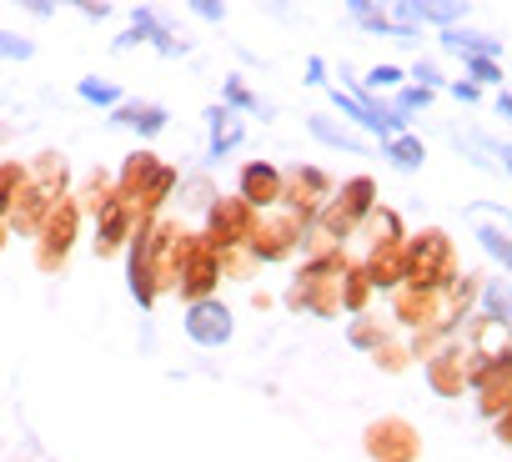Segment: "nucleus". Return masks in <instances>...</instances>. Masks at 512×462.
<instances>
[{
    "mask_svg": "<svg viewBox=\"0 0 512 462\" xmlns=\"http://www.w3.org/2000/svg\"><path fill=\"white\" fill-rule=\"evenodd\" d=\"M181 242H186V226L171 211H161L151 221H136L121 257H126V287H131L141 312H151L161 297H171V272H176Z\"/></svg>",
    "mask_w": 512,
    "mask_h": 462,
    "instance_id": "f257e3e1",
    "label": "nucleus"
},
{
    "mask_svg": "<svg viewBox=\"0 0 512 462\" xmlns=\"http://www.w3.org/2000/svg\"><path fill=\"white\" fill-rule=\"evenodd\" d=\"M71 181H76V176H71V161H66L61 151L31 156V161H26V181H21L11 211H6V231H11V237H36L41 221L71 196Z\"/></svg>",
    "mask_w": 512,
    "mask_h": 462,
    "instance_id": "f03ea898",
    "label": "nucleus"
},
{
    "mask_svg": "<svg viewBox=\"0 0 512 462\" xmlns=\"http://www.w3.org/2000/svg\"><path fill=\"white\" fill-rule=\"evenodd\" d=\"M176 186H181V171H176L166 156H156L151 146H136V151L111 171V191H116V201H121L136 221L161 216L166 201L176 196Z\"/></svg>",
    "mask_w": 512,
    "mask_h": 462,
    "instance_id": "7ed1b4c3",
    "label": "nucleus"
},
{
    "mask_svg": "<svg viewBox=\"0 0 512 462\" xmlns=\"http://www.w3.org/2000/svg\"><path fill=\"white\" fill-rule=\"evenodd\" d=\"M347 262H352L347 252L302 262L297 277L282 292L287 312H302V317H317V322H337L342 317V272H347Z\"/></svg>",
    "mask_w": 512,
    "mask_h": 462,
    "instance_id": "20e7f679",
    "label": "nucleus"
},
{
    "mask_svg": "<svg viewBox=\"0 0 512 462\" xmlns=\"http://www.w3.org/2000/svg\"><path fill=\"white\" fill-rule=\"evenodd\" d=\"M457 272H462V262H457V242L447 237L442 226L407 231V242H402V287L442 292Z\"/></svg>",
    "mask_w": 512,
    "mask_h": 462,
    "instance_id": "39448f33",
    "label": "nucleus"
},
{
    "mask_svg": "<svg viewBox=\"0 0 512 462\" xmlns=\"http://www.w3.org/2000/svg\"><path fill=\"white\" fill-rule=\"evenodd\" d=\"M302 242H307V221H297L292 211L272 206V211H256L246 252L256 257V267H277V262H292L302 252Z\"/></svg>",
    "mask_w": 512,
    "mask_h": 462,
    "instance_id": "423d86ee",
    "label": "nucleus"
},
{
    "mask_svg": "<svg viewBox=\"0 0 512 462\" xmlns=\"http://www.w3.org/2000/svg\"><path fill=\"white\" fill-rule=\"evenodd\" d=\"M76 242H81V211H76V201L66 196V201L41 221L36 237H31V262H36V272H46V277L66 272V262H71Z\"/></svg>",
    "mask_w": 512,
    "mask_h": 462,
    "instance_id": "0eeeda50",
    "label": "nucleus"
},
{
    "mask_svg": "<svg viewBox=\"0 0 512 462\" xmlns=\"http://www.w3.org/2000/svg\"><path fill=\"white\" fill-rule=\"evenodd\" d=\"M216 282H221V267H216V252L206 247L201 231H186L181 242V257H176V272H171V292L191 307V302H206L216 297Z\"/></svg>",
    "mask_w": 512,
    "mask_h": 462,
    "instance_id": "6e6552de",
    "label": "nucleus"
},
{
    "mask_svg": "<svg viewBox=\"0 0 512 462\" xmlns=\"http://www.w3.org/2000/svg\"><path fill=\"white\" fill-rule=\"evenodd\" d=\"M332 191H337V181L322 171V166H312V161H292V166H282V211H292L297 221H312L327 201H332Z\"/></svg>",
    "mask_w": 512,
    "mask_h": 462,
    "instance_id": "1a4fd4ad",
    "label": "nucleus"
},
{
    "mask_svg": "<svg viewBox=\"0 0 512 462\" xmlns=\"http://www.w3.org/2000/svg\"><path fill=\"white\" fill-rule=\"evenodd\" d=\"M362 452H367L372 462H417V457H422V432H417V422L387 412V417L367 422Z\"/></svg>",
    "mask_w": 512,
    "mask_h": 462,
    "instance_id": "9d476101",
    "label": "nucleus"
},
{
    "mask_svg": "<svg viewBox=\"0 0 512 462\" xmlns=\"http://www.w3.org/2000/svg\"><path fill=\"white\" fill-rule=\"evenodd\" d=\"M251 221H256V211L231 191V196H211V206H206V226H201V237H206V247L211 252H231V247H246V237H251Z\"/></svg>",
    "mask_w": 512,
    "mask_h": 462,
    "instance_id": "9b49d317",
    "label": "nucleus"
},
{
    "mask_svg": "<svg viewBox=\"0 0 512 462\" xmlns=\"http://www.w3.org/2000/svg\"><path fill=\"white\" fill-rule=\"evenodd\" d=\"M422 382H427L432 397H442V402L467 397V387H472V352H467L457 337H447V342L422 362Z\"/></svg>",
    "mask_w": 512,
    "mask_h": 462,
    "instance_id": "f8f14e48",
    "label": "nucleus"
},
{
    "mask_svg": "<svg viewBox=\"0 0 512 462\" xmlns=\"http://www.w3.org/2000/svg\"><path fill=\"white\" fill-rule=\"evenodd\" d=\"M181 332H186L201 352H216V347H226V342L236 337V317H231V307H226L221 297H206V302H191V307H186Z\"/></svg>",
    "mask_w": 512,
    "mask_h": 462,
    "instance_id": "ddd939ff",
    "label": "nucleus"
},
{
    "mask_svg": "<svg viewBox=\"0 0 512 462\" xmlns=\"http://www.w3.org/2000/svg\"><path fill=\"white\" fill-rule=\"evenodd\" d=\"M467 392L477 397V412L487 422L512 417V357L507 362H472V387Z\"/></svg>",
    "mask_w": 512,
    "mask_h": 462,
    "instance_id": "4468645a",
    "label": "nucleus"
},
{
    "mask_svg": "<svg viewBox=\"0 0 512 462\" xmlns=\"http://www.w3.org/2000/svg\"><path fill=\"white\" fill-rule=\"evenodd\" d=\"M96 221V237H91V252H96V262H116L121 252H126V242H131V231H136V216L116 201V191H111V201L91 216Z\"/></svg>",
    "mask_w": 512,
    "mask_h": 462,
    "instance_id": "2eb2a0df",
    "label": "nucleus"
},
{
    "mask_svg": "<svg viewBox=\"0 0 512 462\" xmlns=\"http://www.w3.org/2000/svg\"><path fill=\"white\" fill-rule=\"evenodd\" d=\"M236 196L251 206V211H272L277 201H282V166L277 161H246L241 171H236Z\"/></svg>",
    "mask_w": 512,
    "mask_h": 462,
    "instance_id": "dca6fc26",
    "label": "nucleus"
},
{
    "mask_svg": "<svg viewBox=\"0 0 512 462\" xmlns=\"http://www.w3.org/2000/svg\"><path fill=\"white\" fill-rule=\"evenodd\" d=\"M206 126H211V141H206V161H211V166H216V161H226V156L246 141V116L226 111L221 101L206 111Z\"/></svg>",
    "mask_w": 512,
    "mask_h": 462,
    "instance_id": "f3484780",
    "label": "nucleus"
},
{
    "mask_svg": "<svg viewBox=\"0 0 512 462\" xmlns=\"http://www.w3.org/2000/svg\"><path fill=\"white\" fill-rule=\"evenodd\" d=\"M332 206H337L352 226H362V221L372 216V206H377V176H367V171L347 176V181L332 191Z\"/></svg>",
    "mask_w": 512,
    "mask_h": 462,
    "instance_id": "a211bd4d",
    "label": "nucleus"
},
{
    "mask_svg": "<svg viewBox=\"0 0 512 462\" xmlns=\"http://www.w3.org/2000/svg\"><path fill=\"white\" fill-rule=\"evenodd\" d=\"M111 126H126V131H136V136H161L166 126H171V111L161 106V101H121L116 111H111Z\"/></svg>",
    "mask_w": 512,
    "mask_h": 462,
    "instance_id": "6ab92c4d",
    "label": "nucleus"
},
{
    "mask_svg": "<svg viewBox=\"0 0 512 462\" xmlns=\"http://www.w3.org/2000/svg\"><path fill=\"white\" fill-rule=\"evenodd\" d=\"M357 237H367V252H382V247H402V237H407V226H402V216H397V206H372V216L357 226Z\"/></svg>",
    "mask_w": 512,
    "mask_h": 462,
    "instance_id": "aec40b11",
    "label": "nucleus"
},
{
    "mask_svg": "<svg viewBox=\"0 0 512 462\" xmlns=\"http://www.w3.org/2000/svg\"><path fill=\"white\" fill-rule=\"evenodd\" d=\"M71 201H76L81 221H91V216L111 201V171H106V166H91L81 181H71Z\"/></svg>",
    "mask_w": 512,
    "mask_h": 462,
    "instance_id": "412c9836",
    "label": "nucleus"
},
{
    "mask_svg": "<svg viewBox=\"0 0 512 462\" xmlns=\"http://www.w3.org/2000/svg\"><path fill=\"white\" fill-rule=\"evenodd\" d=\"M402 242H407V237H402ZM362 272H367L372 292H392V287H402V247L367 252V257H362Z\"/></svg>",
    "mask_w": 512,
    "mask_h": 462,
    "instance_id": "4be33fe9",
    "label": "nucleus"
},
{
    "mask_svg": "<svg viewBox=\"0 0 512 462\" xmlns=\"http://www.w3.org/2000/svg\"><path fill=\"white\" fill-rule=\"evenodd\" d=\"M467 0H412V21L417 26H437V31H457V21H467Z\"/></svg>",
    "mask_w": 512,
    "mask_h": 462,
    "instance_id": "5701e85b",
    "label": "nucleus"
},
{
    "mask_svg": "<svg viewBox=\"0 0 512 462\" xmlns=\"http://www.w3.org/2000/svg\"><path fill=\"white\" fill-rule=\"evenodd\" d=\"M307 131L322 141V146H332V151H347V156H367V141L357 136V131H347L342 121H332V116H307Z\"/></svg>",
    "mask_w": 512,
    "mask_h": 462,
    "instance_id": "b1692460",
    "label": "nucleus"
},
{
    "mask_svg": "<svg viewBox=\"0 0 512 462\" xmlns=\"http://www.w3.org/2000/svg\"><path fill=\"white\" fill-rule=\"evenodd\" d=\"M372 282H367V272H362V262H347V272H342V317H362V312H372Z\"/></svg>",
    "mask_w": 512,
    "mask_h": 462,
    "instance_id": "393cba45",
    "label": "nucleus"
},
{
    "mask_svg": "<svg viewBox=\"0 0 512 462\" xmlns=\"http://www.w3.org/2000/svg\"><path fill=\"white\" fill-rule=\"evenodd\" d=\"M507 312H512V302H507V277H482V292H477L472 317H482V322H492V327H507Z\"/></svg>",
    "mask_w": 512,
    "mask_h": 462,
    "instance_id": "a878e982",
    "label": "nucleus"
},
{
    "mask_svg": "<svg viewBox=\"0 0 512 462\" xmlns=\"http://www.w3.org/2000/svg\"><path fill=\"white\" fill-rule=\"evenodd\" d=\"M392 332H397V327H392L387 317L362 312V317H352V322H347V347H357V352H367V357H372V352H377Z\"/></svg>",
    "mask_w": 512,
    "mask_h": 462,
    "instance_id": "bb28decb",
    "label": "nucleus"
},
{
    "mask_svg": "<svg viewBox=\"0 0 512 462\" xmlns=\"http://www.w3.org/2000/svg\"><path fill=\"white\" fill-rule=\"evenodd\" d=\"M382 156H387L397 171H422V161H427V146H422L412 131H402V136H387V141H382Z\"/></svg>",
    "mask_w": 512,
    "mask_h": 462,
    "instance_id": "cd10ccee",
    "label": "nucleus"
},
{
    "mask_svg": "<svg viewBox=\"0 0 512 462\" xmlns=\"http://www.w3.org/2000/svg\"><path fill=\"white\" fill-rule=\"evenodd\" d=\"M372 362H377V372H387V377H402L407 367H417V362H412V347H407L402 332H392V337L372 352Z\"/></svg>",
    "mask_w": 512,
    "mask_h": 462,
    "instance_id": "c85d7f7f",
    "label": "nucleus"
},
{
    "mask_svg": "<svg viewBox=\"0 0 512 462\" xmlns=\"http://www.w3.org/2000/svg\"><path fill=\"white\" fill-rule=\"evenodd\" d=\"M76 96H81V101H91V106H111V111L126 101V96H121V86H116V81H106V76H81V81H76Z\"/></svg>",
    "mask_w": 512,
    "mask_h": 462,
    "instance_id": "c756f323",
    "label": "nucleus"
},
{
    "mask_svg": "<svg viewBox=\"0 0 512 462\" xmlns=\"http://www.w3.org/2000/svg\"><path fill=\"white\" fill-rule=\"evenodd\" d=\"M216 267H221V282H251V277H256V257H251L246 247L216 252Z\"/></svg>",
    "mask_w": 512,
    "mask_h": 462,
    "instance_id": "7c9ffc66",
    "label": "nucleus"
},
{
    "mask_svg": "<svg viewBox=\"0 0 512 462\" xmlns=\"http://www.w3.org/2000/svg\"><path fill=\"white\" fill-rule=\"evenodd\" d=\"M397 86H407V71L392 66V61H377V66L362 76V91H367V96H382V91H397Z\"/></svg>",
    "mask_w": 512,
    "mask_h": 462,
    "instance_id": "2f4dec72",
    "label": "nucleus"
},
{
    "mask_svg": "<svg viewBox=\"0 0 512 462\" xmlns=\"http://www.w3.org/2000/svg\"><path fill=\"white\" fill-rule=\"evenodd\" d=\"M477 242H482V252H487V257H497V267L507 272V262H512V247H507V221L477 226Z\"/></svg>",
    "mask_w": 512,
    "mask_h": 462,
    "instance_id": "473e14b6",
    "label": "nucleus"
},
{
    "mask_svg": "<svg viewBox=\"0 0 512 462\" xmlns=\"http://www.w3.org/2000/svg\"><path fill=\"white\" fill-rule=\"evenodd\" d=\"M462 71H467V86H492V91H502L507 86V71H502V61H457Z\"/></svg>",
    "mask_w": 512,
    "mask_h": 462,
    "instance_id": "72a5a7b5",
    "label": "nucleus"
},
{
    "mask_svg": "<svg viewBox=\"0 0 512 462\" xmlns=\"http://www.w3.org/2000/svg\"><path fill=\"white\" fill-rule=\"evenodd\" d=\"M347 21H357L362 31H372V36H387V6H367V0H352L347 6Z\"/></svg>",
    "mask_w": 512,
    "mask_h": 462,
    "instance_id": "f704fd0d",
    "label": "nucleus"
},
{
    "mask_svg": "<svg viewBox=\"0 0 512 462\" xmlns=\"http://www.w3.org/2000/svg\"><path fill=\"white\" fill-rule=\"evenodd\" d=\"M21 181H26V161H0V221H6V211H11Z\"/></svg>",
    "mask_w": 512,
    "mask_h": 462,
    "instance_id": "c9c22d12",
    "label": "nucleus"
},
{
    "mask_svg": "<svg viewBox=\"0 0 512 462\" xmlns=\"http://www.w3.org/2000/svg\"><path fill=\"white\" fill-rule=\"evenodd\" d=\"M146 46H156L161 56H186V51H191V41H186V36H176L161 16H156V26H151V41H146Z\"/></svg>",
    "mask_w": 512,
    "mask_h": 462,
    "instance_id": "e433bc0d",
    "label": "nucleus"
},
{
    "mask_svg": "<svg viewBox=\"0 0 512 462\" xmlns=\"http://www.w3.org/2000/svg\"><path fill=\"white\" fill-rule=\"evenodd\" d=\"M31 56H36V41H31V36L0 31V61H31Z\"/></svg>",
    "mask_w": 512,
    "mask_h": 462,
    "instance_id": "4c0bfd02",
    "label": "nucleus"
},
{
    "mask_svg": "<svg viewBox=\"0 0 512 462\" xmlns=\"http://www.w3.org/2000/svg\"><path fill=\"white\" fill-rule=\"evenodd\" d=\"M387 41H397V46H422V26H387Z\"/></svg>",
    "mask_w": 512,
    "mask_h": 462,
    "instance_id": "58836bf2",
    "label": "nucleus"
},
{
    "mask_svg": "<svg viewBox=\"0 0 512 462\" xmlns=\"http://www.w3.org/2000/svg\"><path fill=\"white\" fill-rule=\"evenodd\" d=\"M302 81L327 91V86H332V81H327V61H322V56H307V76H302Z\"/></svg>",
    "mask_w": 512,
    "mask_h": 462,
    "instance_id": "ea45409f",
    "label": "nucleus"
},
{
    "mask_svg": "<svg viewBox=\"0 0 512 462\" xmlns=\"http://www.w3.org/2000/svg\"><path fill=\"white\" fill-rule=\"evenodd\" d=\"M447 96H452V101H462V106H477V96H482V91H477V86H467V81H447Z\"/></svg>",
    "mask_w": 512,
    "mask_h": 462,
    "instance_id": "a19ab883",
    "label": "nucleus"
},
{
    "mask_svg": "<svg viewBox=\"0 0 512 462\" xmlns=\"http://www.w3.org/2000/svg\"><path fill=\"white\" fill-rule=\"evenodd\" d=\"M191 16H196V21H216V26H221V21H226V6H211V0H196V6H191Z\"/></svg>",
    "mask_w": 512,
    "mask_h": 462,
    "instance_id": "79ce46f5",
    "label": "nucleus"
},
{
    "mask_svg": "<svg viewBox=\"0 0 512 462\" xmlns=\"http://www.w3.org/2000/svg\"><path fill=\"white\" fill-rule=\"evenodd\" d=\"M76 11H81V16H86V21H106V16H111V11H116V6H76Z\"/></svg>",
    "mask_w": 512,
    "mask_h": 462,
    "instance_id": "37998d69",
    "label": "nucleus"
},
{
    "mask_svg": "<svg viewBox=\"0 0 512 462\" xmlns=\"http://www.w3.org/2000/svg\"><path fill=\"white\" fill-rule=\"evenodd\" d=\"M492 432H497V442L507 447V442H512V417H497V422H492Z\"/></svg>",
    "mask_w": 512,
    "mask_h": 462,
    "instance_id": "c03bdc74",
    "label": "nucleus"
},
{
    "mask_svg": "<svg viewBox=\"0 0 512 462\" xmlns=\"http://www.w3.org/2000/svg\"><path fill=\"white\" fill-rule=\"evenodd\" d=\"M497 116H512V96H507V86L497 91Z\"/></svg>",
    "mask_w": 512,
    "mask_h": 462,
    "instance_id": "a18cd8bd",
    "label": "nucleus"
},
{
    "mask_svg": "<svg viewBox=\"0 0 512 462\" xmlns=\"http://www.w3.org/2000/svg\"><path fill=\"white\" fill-rule=\"evenodd\" d=\"M11 247V231H6V221H0V252H6Z\"/></svg>",
    "mask_w": 512,
    "mask_h": 462,
    "instance_id": "49530a36",
    "label": "nucleus"
}]
</instances>
